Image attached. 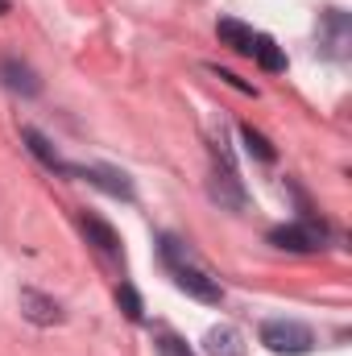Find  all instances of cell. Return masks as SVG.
I'll use <instances>...</instances> for the list:
<instances>
[{
	"label": "cell",
	"mask_w": 352,
	"mask_h": 356,
	"mask_svg": "<svg viewBox=\"0 0 352 356\" xmlns=\"http://www.w3.org/2000/svg\"><path fill=\"white\" fill-rule=\"evenodd\" d=\"M0 83L8 91H17V95H38V91H42V79H38L25 63H17V58H4V63H0Z\"/></svg>",
	"instance_id": "6"
},
{
	"label": "cell",
	"mask_w": 352,
	"mask_h": 356,
	"mask_svg": "<svg viewBox=\"0 0 352 356\" xmlns=\"http://www.w3.org/2000/svg\"><path fill=\"white\" fill-rule=\"evenodd\" d=\"M158 356H191V348H186L178 336L166 332V336H158Z\"/></svg>",
	"instance_id": "15"
},
{
	"label": "cell",
	"mask_w": 352,
	"mask_h": 356,
	"mask_svg": "<svg viewBox=\"0 0 352 356\" xmlns=\"http://www.w3.org/2000/svg\"><path fill=\"white\" fill-rule=\"evenodd\" d=\"M21 315H25L29 323H38V327H54V323H63V307H58L50 294L33 290V286L21 290Z\"/></svg>",
	"instance_id": "4"
},
{
	"label": "cell",
	"mask_w": 352,
	"mask_h": 356,
	"mask_svg": "<svg viewBox=\"0 0 352 356\" xmlns=\"http://www.w3.org/2000/svg\"><path fill=\"white\" fill-rule=\"evenodd\" d=\"M262 344L278 356H307L315 348V332L307 323H298V319H265Z\"/></svg>",
	"instance_id": "1"
},
{
	"label": "cell",
	"mask_w": 352,
	"mask_h": 356,
	"mask_svg": "<svg viewBox=\"0 0 352 356\" xmlns=\"http://www.w3.org/2000/svg\"><path fill=\"white\" fill-rule=\"evenodd\" d=\"M83 232H88V241L99 249V253H108V257H120V236L104 224V220H95V216H83Z\"/></svg>",
	"instance_id": "11"
},
{
	"label": "cell",
	"mask_w": 352,
	"mask_h": 356,
	"mask_svg": "<svg viewBox=\"0 0 352 356\" xmlns=\"http://www.w3.org/2000/svg\"><path fill=\"white\" fill-rule=\"evenodd\" d=\"M21 141L29 145V154H33V158H38V162H42L46 170H58V175H71V166H67V162L58 158V149H54V145H50V141H46L42 133H38V129H21Z\"/></svg>",
	"instance_id": "9"
},
{
	"label": "cell",
	"mask_w": 352,
	"mask_h": 356,
	"mask_svg": "<svg viewBox=\"0 0 352 356\" xmlns=\"http://www.w3.org/2000/svg\"><path fill=\"white\" fill-rule=\"evenodd\" d=\"M253 58L262 63L265 71H286V54H282L269 38H262V33H257V50H253Z\"/></svg>",
	"instance_id": "13"
},
{
	"label": "cell",
	"mask_w": 352,
	"mask_h": 356,
	"mask_svg": "<svg viewBox=\"0 0 352 356\" xmlns=\"http://www.w3.org/2000/svg\"><path fill=\"white\" fill-rule=\"evenodd\" d=\"M211 199L220 203V207H232V211H241L245 207V191H241V182H237V175H232V166L220 175H211Z\"/></svg>",
	"instance_id": "10"
},
{
	"label": "cell",
	"mask_w": 352,
	"mask_h": 356,
	"mask_svg": "<svg viewBox=\"0 0 352 356\" xmlns=\"http://www.w3.org/2000/svg\"><path fill=\"white\" fill-rule=\"evenodd\" d=\"M116 302H120V311H125L133 323H141V315H145V311H141V298H137V290H133V286H120V290H116Z\"/></svg>",
	"instance_id": "14"
},
{
	"label": "cell",
	"mask_w": 352,
	"mask_h": 356,
	"mask_svg": "<svg viewBox=\"0 0 352 356\" xmlns=\"http://www.w3.org/2000/svg\"><path fill=\"white\" fill-rule=\"evenodd\" d=\"M216 33H220V42H224L228 50H237V54L253 58V50H257V33H253L249 25H241V21H232V17H224V21L216 25Z\"/></svg>",
	"instance_id": "7"
},
{
	"label": "cell",
	"mask_w": 352,
	"mask_h": 356,
	"mask_svg": "<svg viewBox=\"0 0 352 356\" xmlns=\"http://www.w3.org/2000/svg\"><path fill=\"white\" fill-rule=\"evenodd\" d=\"M175 282H178V290H186V294L199 298V302H220V298H224V286H220L207 269L191 266V261L175 266Z\"/></svg>",
	"instance_id": "3"
},
{
	"label": "cell",
	"mask_w": 352,
	"mask_h": 356,
	"mask_svg": "<svg viewBox=\"0 0 352 356\" xmlns=\"http://www.w3.org/2000/svg\"><path fill=\"white\" fill-rule=\"evenodd\" d=\"M71 175L88 178V182H95L99 191H108V195H116V199H133V186H129V178L116 175V170H104V166H91V170H83V166H71Z\"/></svg>",
	"instance_id": "8"
},
{
	"label": "cell",
	"mask_w": 352,
	"mask_h": 356,
	"mask_svg": "<svg viewBox=\"0 0 352 356\" xmlns=\"http://www.w3.org/2000/svg\"><path fill=\"white\" fill-rule=\"evenodd\" d=\"M245 336L237 332V327H228V323H220V327H211L207 336H203V356H245Z\"/></svg>",
	"instance_id": "5"
},
{
	"label": "cell",
	"mask_w": 352,
	"mask_h": 356,
	"mask_svg": "<svg viewBox=\"0 0 352 356\" xmlns=\"http://www.w3.org/2000/svg\"><path fill=\"white\" fill-rule=\"evenodd\" d=\"M4 13H8V0H0V17H4Z\"/></svg>",
	"instance_id": "16"
},
{
	"label": "cell",
	"mask_w": 352,
	"mask_h": 356,
	"mask_svg": "<svg viewBox=\"0 0 352 356\" xmlns=\"http://www.w3.org/2000/svg\"><path fill=\"white\" fill-rule=\"evenodd\" d=\"M241 141L249 145V154H253L257 162H273V158H278V149L265 141V137L257 133V129H253V124H245V129H241Z\"/></svg>",
	"instance_id": "12"
},
{
	"label": "cell",
	"mask_w": 352,
	"mask_h": 356,
	"mask_svg": "<svg viewBox=\"0 0 352 356\" xmlns=\"http://www.w3.org/2000/svg\"><path fill=\"white\" fill-rule=\"evenodd\" d=\"M323 241H328L323 224H311V220L282 224V228H273V232H269V245L290 249V253H315V249H323Z\"/></svg>",
	"instance_id": "2"
}]
</instances>
